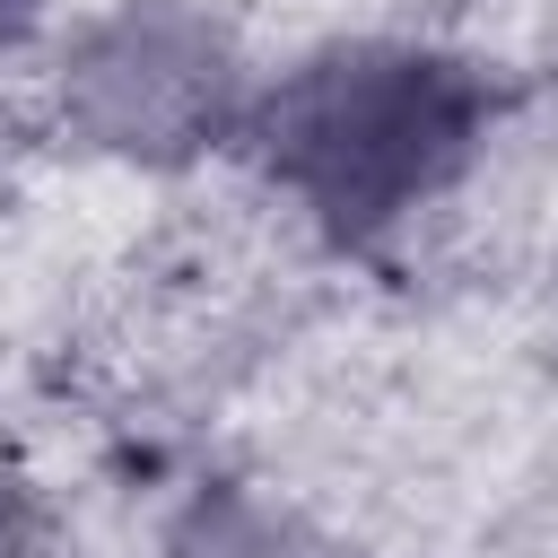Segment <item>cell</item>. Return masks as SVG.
I'll use <instances>...</instances> for the list:
<instances>
[{"mask_svg": "<svg viewBox=\"0 0 558 558\" xmlns=\"http://www.w3.org/2000/svg\"><path fill=\"white\" fill-rule=\"evenodd\" d=\"M471 140V87L418 52H349L305 70L270 113V166L340 227L392 218Z\"/></svg>", "mask_w": 558, "mask_h": 558, "instance_id": "cell-1", "label": "cell"}, {"mask_svg": "<svg viewBox=\"0 0 558 558\" xmlns=\"http://www.w3.org/2000/svg\"><path fill=\"white\" fill-rule=\"evenodd\" d=\"M78 87H87V105H96V122L122 140V148H148L157 131H183V122H218V96H227V70H218V52L209 44H183V52H166V26H113L105 44H96V61L78 70Z\"/></svg>", "mask_w": 558, "mask_h": 558, "instance_id": "cell-2", "label": "cell"}]
</instances>
